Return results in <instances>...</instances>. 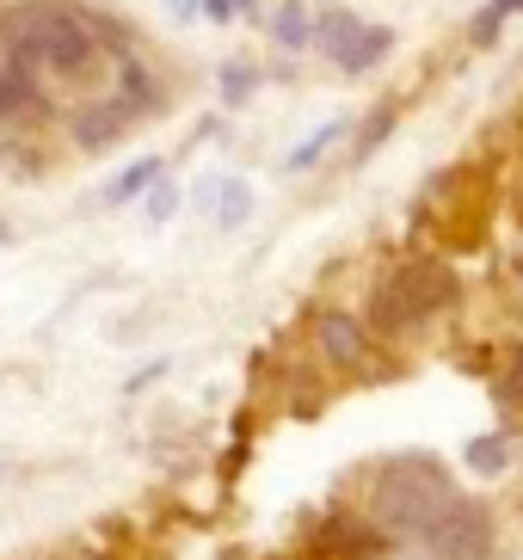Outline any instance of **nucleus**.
Instances as JSON below:
<instances>
[{
  "label": "nucleus",
  "instance_id": "nucleus-1",
  "mask_svg": "<svg viewBox=\"0 0 523 560\" xmlns=\"http://www.w3.org/2000/svg\"><path fill=\"white\" fill-rule=\"evenodd\" d=\"M13 32L25 44L37 74L49 81H86L98 68V32H93V13L74 7V0H19L13 7Z\"/></svg>",
  "mask_w": 523,
  "mask_h": 560
},
{
  "label": "nucleus",
  "instance_id": "nucleus-2",
  "mask_svg": "<svg viewBox=\"0 0 523 560\" xmlns=\"http://www.w3.org/2000/svg\"><path fill=\"white\" fill-rule=\"evenodd\" d=\"M456 487L431 456H400L376 475V493H370V511H376L382 536H400V542H426L431 524L450 511Z\"/></svg>",
  "mask_w": 523,
  "mask_h": 560
},
{
  "label": "nucleus",
  "instance_id": "nucleus-3",
  "mask_svg": "<svg viewBox=\"0 0 523 560\" xmlns=\"http://www.w3.org/2000/svg\"><path fill=\"white\" fill-rule=\"evenodd\" d=\"M450 296H456L450 265L412 259V265H394L388 278L376 283V302H370V314H376L382 332H407V327H419L426 314H438Z\"/></svg>",
  "mask_w": 523,
  "mask_h": 560
},
{
  "label": "nucleus",
  "instance_id": "nucleus-4",
  "mask_svg": "<svg viewBox=\"0 0 523 560\" xmlns=\"http://www.w3.org/2000/svg\"><path fill=\"white\" fill-rule=\"evenodd\" d=\"M154 105V81H148L142 62H124V81H117V93H105V100L81 105V112L68 117V136H74V149H112L117 136L130 130L136 117Z\"/></svg>",
  "mask_w": 523,
  "mask_h": 560
},
{
  "label": "nucleus",
  "instance_id": "nucleus-5",
  "mask_svg": "<svg viewBox=\"0 0 523 560\" xmlns=\"http://www.w3.org/2000/svg\"><path fill=\"white\" fill-rule=\"evenodd\" d=\"M0 117L7 124H44L49 117L44 74L32 68V56L13 32V7H0Z\"/></svg>",
  "mask_w": 523,
  "mask_h": 560
},
{
  "label": "nucleus",
  "instance_id": "nucleus-6",
  "mask_svg": "<svg viewBox=\"0 0 523 560\" xmlns=\"http://www.w3.org/2000/svg\"><path fill=\"white\" fill-rule=\"evenodd\" d=\"M309 44H321V56H327L333 68L363 74V68H376L382 56L394 50V32H388V25H370V19H358V13H345V7H333V13L314 19Z\"/></svg>",
  "mask_w": 523,
  "mask_h": 560
},
{
  "label": "nucleus",
  "instance_id": "nucleus-7",
  "mask_svg": "<svg viewBox=\"0 0 523 560\" xmlns=\"http://www.w3.org/2000/svg\"><path fill=\"white\" fill-rule=\"evenodd\" d=\"M426 548H438L443 560H487L492 555V517L487 505H475V499H450V511H443L438 524H431Z\"/></svg>",
  "mask_w": 523,
  "mask_h": 560
},
{
  "label": "nucleus",
  "instance_id": "nucleus-8",
  "mask_svg": "<svg viewBox=\"0 0 523 560\" xmlns=\"http://www.w3.org/2000/svg\"><path fill=\"white\" fill-rule=\"evenodd\" d=\"M204 203H210V215L222 229H241L246 215H253V191H246L241 179H210L204 185Z\"/></svg>",
  "mask_w": 523,
  "mask_h": 560
},
{
  "label": "nucleus",
  "instance_id": "nucleus-9",
  "mask_svg": "<svg viewBox=\"0 0 523 560\" xmlns=\"http://www.w3.org/2000/svg\"><path fill=\"white\" fill-rule=\"evenodd\" d=\"M321 351L333 363H363V327L351 314H321Z\"/></svg>",
  "mask_w": 523,
  "mask_h": 560
},
{
  "label": "nucleus",
  "instance_id": "nucleus-10",
  "mask_svg": "<svg viewBox=\"0 0 523 560\" xmlns=\"http://www.w3.org/2000/svg\"><path fill=\"white\" fill-rule=\"evenodd\" d=\"M161 166H166V161H154V154H142V161H130V166H124V173H117L112 185H105V203H130V198H142L148 185L161 179Z\"/></svg>",
  "mask_w": 523,
  "mask_h": 560
},
{
  "label": "nucleus",
  "instance_id": "nucleus-11",
  "mask_svg": "<svg viewBox=\"0 0 523 560\" xmlns=\"http://www.w3.org/2000/svg\"><path fill=\"white\" fill-rule=\"evenodd\" d=\"M339 136H345V117H333V124H321V130H314L309 142H295L290 161H283V166H290V173H309V166L321 161V154H327L333 142H339Z\"/></svg>",
  "mask_w": 523,
  "mask_h": 560
},
{
  "label": "nucleus",
  "instance_id": "nucleus-12",
  "mask_svg": "<svg viewBox=\"0 0 523 560\" xmlns=\"http://www.w3.org/2000/svg\"><path fill=\"white\" fill-rule=\"evenodd\" d=\"M271 37H278L283 50H302V44L314 37V25H309V13L290 0V7H278V19H271Z\"/></svg>",
  "mask_w": 523,
  "mask_h": 560
},
{
  "label": "nucleus",
  "instance_id": "nucleus-13",
  "mask_svg": "<svg viewBox=\"0 0 523 560\" xmlns=\"http://www.w3.org/2000/svg\"><path fill=\"white\" fill-rule=\"evenodd\" d=\"M388 130H394V105H376V112H370V130H363V142H358V161H370Z\"/></svg>",
  "mask_w": 523,
  "mask_h": 560
},
{
  "label": "nucleus",
  "instance_id": "nucleus-14",
  "mask_svg": "<svg viewBox=\"0 0 523 560\" xmlns=\"http://www.w3.org/2000/svg\"><path fill=\"white\" fill-rule=\"evenodd\" d=\"M179 210V191H173V185H148V222H166V215Z\"/></svg>",
  "mask_w": 523,
  "mask_h": 560
},
{
  "label": "nucleus",
  "instance_id": "nucleus-15",
  "mask_svg": "<svg viewBox=\"0 0 523 560\" xmlns=\"http://www.w3.org/2000/svg\"><path fill=\"white\" fill-rule=\"evenodd\" d=\"M246 93H253V68L229 62V68H222V100H246Z\"/></svg>",
  "mask_w": 523,
  "mask_h": 560
},
{
  "label": "nucleus",
  "instance_id": "nucleus-16",
  "mask_svg": "<svg viewBox=\"0 0 523 560\" xmlns=\"http://www.w3.org/2000/svg\"><path fill=\"white\" fill-rule=\"evenodd\" d=\"M468 462H475L480 475H492V468H505V444H499V438H480V444L468 450Z\"/></svg>",
  "mask_w": 523,
  "mask_h": 560
},
{
  "label": "nucleus",
  "instance_id": "nucleus-17",
  "mask_svg": "<svg viewBox=\"0 0 523 560\" xmlns=\"http://www.w3.org/2000/svg\"><path fill=\"white\" fill-rule=\"evenodd\" d=\"M499 400H505V407H523V351L511 358L505 376H499Z\"/></svg>",
  "mask_w": 523,
  "mask_h": 560
},
{
  "label": "nucleus",
  "instance_id": "nucleus-18",
  "mask_svg": "<svg viewBox=\"0 0 523 560\" xmlns=\"http://www.w3.org/2000/svg\"><path fill=\"white\" fill-rule=\"evenodd\" d=\"M499 25H505V19L492 13V7H487V13L475 19V44H480V50H487V44H499Z\"/></svg>",
  "mask_w": 523,
  "mask_h": 560
},
{
  "label": "nucleus",
  "instance_id": "nucleus-19",
  "mask_svg": "<svg viewBox=\"0 0 523 560\" xmlns=\"http://www.w3.org/2000/svg\"><path fill=\"white\" fill-rule=\"evenodd\" d=\"M166 13H173V19H197V0H166Z\"/></svg>",
  "mask_w": 523,
  "mask_h": 560
},
{
  "label": "nucleus",
  "instance_id": "nucleus-20",
  "mask_svg": "<svg viewBox=\"0 0 523 560\" xmlns=\"http://www.w3.org/2000/svg\"><path fill=\"white\" fill-rule=\"evenodd\" d=\"M204 13H210V19H229V13H234V0H204Z\"/></svg>",
  "mask_w": 523,
  "mask_h": 560
},
{
  "label": "nucleus",
  "instance_id": "nucleus-21",
  "mask_svg": "<svg viewBox=\"0 0 523 560\" xmlns=\"http://www.w3.org/2000/svg\"><path fill=\"white\" fill-rule=\"evenodd\" d=\"M518 7H523V0H492V13H499V19H505V13H518Z\"/></svg>",
  "mask_w": 523,
  "mask_h": 560
},
{
  "label": "nucleus",
  "instance_id": "nucleus-22",
  "mask_svg": "<svg viewBox=\"0 0 523 560\" xmlns=\"http://www.w3.org/2000/svg\"><path fill=\"white\" fill-rule=\"evenodd\" d=\"M0 241H7V222H0Z\"/></svg>",
  "mask_w": 523,
  "mask_h": 560
}]
</instances>
